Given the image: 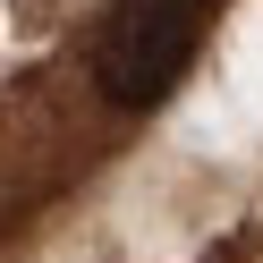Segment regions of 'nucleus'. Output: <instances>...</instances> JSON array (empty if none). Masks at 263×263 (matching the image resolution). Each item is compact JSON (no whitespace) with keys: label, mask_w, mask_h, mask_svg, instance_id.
<instances>
[{"label":"nucleus","mask_w":263,"mask_h":263,"mask_svg":"<svg viewBox=\"0 0 263 263\" xmlns=\"http://www.w3.org/2000/svg\"><path fill=\"white\" fill-rule=\"evenodd\" d=\"M212 9H221V0H110L102 34H93V85L119 110H153L161 93L187 77Z\"/></svg>","instance_id":"1"}]
</instances>
